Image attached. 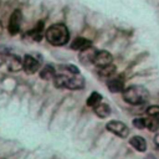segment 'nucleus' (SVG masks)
Listing matches in <instances>:
<instances>
[{
    "mask_svg": "<svg viewBox=\"0 0 159 159\" xmlns=\"http://www.w3.org/2000/svg\"><path fill=\"white\" fill-rule=\"evenodd\" d=\"M116 70H117L116 66L111 63V65H108V66H106V67L98 68V75H99L101 77H103V78H111V77L114 76Z\"/></svg>",
    "mask_w": 159,
    "mask_h": 159,
    "instance_id": "16",
    "label": "nucleus"
},
{
    "mask_svg": "<svg viewBox=\"0 0 159 159\" xmlns=\"http://www.w3.org/2000/svg\"><path fill=\"white\" fill-rule=\"evenodd\" d=\"M84 87V78L78 75H70L66 78L65 88L67 89H82Z\"/></svg>",
    "mask_w": 159,
    "mask_h": 159,
    "instance_id": "6",
    "label": "nucleus"
},
{
    "mask_svg": "<svg viewBox=\"0 0 159 159\" xmlns=\"http://www.w3.org/2000/svg\"><path fill=\"white\" fill-rule=\"evenodd\" d=\"M107 87L112 93H119L124 91V77L123 76H114L108 78Z\"/></svg>",
    "mask_w": 159,
    "mask_h": 159,
    "instance_id": "7",
    "label": "nucleus"
},
{
    "mask_svg": "<svg viewBox=\"0 0 159 159\" xmlns=\"http://www.w3.org/2000/svg\"><path fill=\"white\" fill-rule=\"evenodd\" d=\"M56 76V70L52 65H46L41 71H40V77L45 81H50L53 80Z\"/></svg>",
    "mask_w": 159,
    "mask_h": 159,
    "instance_id": "13",
    "label": "nucleus"
},
{
    "mask_svg": "<svg viewBox=\"0 0 159 159\" xmlns=\"http://www.w3.org/2000/svg\"><path fill=\"white\" fill-rule=\"evenodd\" d=\"M6 65H7L9 71L17 72L20 71V68H22V60L16 55H10L9 58L6 60Z\"/></svg>",
    "mask_w": 159,
    "mask_h": 159,
    "instance_id": "9",
    "label": "nucleus"
},
{
    "mask_svg": "<svg viewBox=\"0 0 159 159\" xmlns=\"http://www.w3.org/2000/svg\"><path fill=\"white\" fill-rule=\"evenodd\" d=\"M92 42L88 40V39H84V37H76L72 42H71V48L72 50H76V51H83L88 47H91Z\"/></svg>",
    "mask_w": 159,
    "mask_h": 159,
    "instance_id": "10",
    "label": "nucleus"
},
{
    "mask_svg": "<svg viewBox=\"0 0 159 159\" xmlns=\"http://www.w3.org/2000/svg\"><path fill=\"white\" fill-rule=\"evenodd\" d=\"M145 128H148L150 132H157L159 130V119L157 118H145Z\"/></svg>",
    "mask_w": 159,
    "mask_h": 159,
    "instance_id": "18",
    "label": "nucleus"
},
{
    "mask_svg": "<svg viewBox=\"0 0 159 159\" xmlns=\"http://www.w3.org/2000/svg\"><path fill=\"white\" fill-rule=\"evenodd\" d=\"M154 140H155L157 145L159 147V130H157V134H155V138H154Z\"/></svg>",
    "mask_w": 159,
    "mask_h": 159,
    "instance_id": "23",
    "label": "nucleus"
},
{
    "mask_svg": "<svg viewBox=\"0 0 159 159\" xmlns=\"http://www.w3.org/2000/svg\"><path fill=\"white\" fill-rule=\"evenodd\" d=\"M39 67H40V62L31 55H25L24 60H22V68L26 73H35L36 71H39Z\"/></svg>",
    "mask_w": 159,
    "mask_h": 159,
    "instance_id": "8",
    "label": "nucleus"
},
{
    "mask_svg": "<svg viewBox=\"0 0 159 159\" xmlns=\"http://www.w3.org/2000/svg\"><path fill=\"white\" fill-rule=\"evenodd\" d=\"M42 32H43V21H39L36 26L29 32V35L35 40V41H41L42 39Z\"/></svg>",
    "mask_w": 159,
    "mask_h": 159,
    "instance_id": "15",
    "label": "nucleus"
},
{
    "mask_svg": "<svg viewBox=\"0 0 159 159\" xmlns=\"http://www.w3.org/2000/svg\"><path fill=\"white\" fill-rule=\"evenodd\" d=\"M21 20H22V14L20 10H15L10 19H9V25H7V31L10 35L15 36L20 32V27H21Z\"/></svg>",
    "mask_w": 159,
    "mask_h": 159,
    "instance_id": "4",
    "label": "nucleus"
},
{
    "mask_svg": "<svg viewBox=\"0 0 159 159\" xmlns=\"http://www.w3.org/2000/svg\"><path fill=\"white\" fill-rule=\"evenodd\" d=\"M106 129L111 133H113L114 135L117 137H120V138H127L128 134H129V128L123 123V122H119V120H111L106 124Z\"/></svg>",
    "mask_w": 159,
    "mask_h": 159,
    "instance_id": "3",
    "label": "nucleus"
},
{
    "mask_svg": "<svg viewBox=\"0 0 159 159\" xmlns=\"http://www.w3.org/2000/svg\"><path fill=\"white\" fill-rule=\"evenodd\" d=\"M2 62H4V57H2L1 55H0V66L2 65Z\"/></svg>",
    "mask_w": 159,
    "mask_h": 159,
    "instance_id": "24",
    "label": "nucleus"
},
{
    "mask_svg": "<svg viewBox=\"0 0 159 159\" xmlns=\"http://www.w3.org/2000/svg\"><path fill=\"white\" fill-rule=\"evenodd\" d=\"M66 78H67V75H56L55 78H53V86L56 88H65V83H66Z\"/></svg>",
    "mask_w": 159,
    "mask_h": 159,
    "instance_id": "19",
    "label": "nucleus"
},
{
    "mask_svg": "<svg viewBox=\"0 0 159 159\" xmlns=\"http://www.w3.org/2000/svg\"><path fill=\"white\" fill-rule=\"evenodd\" d=\"M112 61H113V56L108 51L102 50V51H97L96 57L93 60V63H94V66L101 68V67H106V66L111 65Z\"/></svg>",
    "mask_w": 159,
    "mask_h": 159,
    "instance_id": "5",
    "label": "nucleus"
},
{
    "mask_svg": "<svg viewBox=\"0 0 159 159\" xmlns=\"http://www.w3.org/2000/svg\"><path fill=\"white\" fill-rule=\"evenodd\" d=\"M147 114L152 118L159 119V106H150L147 108Z\"/></svg>",
    "mask_w": 159,
    "mask_h": 159,
    "instance_id": "20",
    "label": "nucleus"
},
{
    "mask_svg": "<svg viewBox=\"0 0 159 159\" xmlns=\"http://www.w3.org/2000/svg\"><path fill=\"white\" fill-rule=\"evenodd\" d=\"M133 125L138 129H143L145 128V118H135L133 119Z\"/></svg>",
    "mask_w": 159,
    "mask_h": 159,
    "instance_id": "22",
    "label": "nucleus"
},
{
    "mask_svg": "<svg viewBox=\"0 0 159 159\" xmlns=\"http://www.w3.org/2000/svg\"><path fill=\"white\" fill-rule=\"evenodd\" d=\"M60 68L68 72L70 75H78L80 73V70L73 65H62V66H60Z\"/></svg>",
    "mask_w": 159,
    "mask_h": 159,
    "instance_id": "21",
    "label": "nucleus"
},
{
    "mask_svg": "<svg viewBox=\"0 0 159 159\" xmlns=\"http://www.w3.org/2000/svg\"><path fill=\"white\" fill-rule=\"evenodd\" d=\"M97 50H94L93 47H88L83 51H80V60L82 63L87 65V63H93V60L96 57Z\"/></svg>",
    "mask_w": 159,
    "mask_h": 159,
    "instance_id": "11",
    "label": "nucleus"
},
{
    "mask_svg": "<svg viewBox=\"0 0 159 159\" xmlns=\"http://www.w3.org/2000/svg\"><path fill=\"white\" fill-rule=\"evenodd\" d=\"M129 144H130L135 150H138V152H140V153H143V152L147 150V142H145V139H144L143 137H140V135H134V137H132V138L129 139Z\"/></svg>",
    "mask_w": 159,
    "mask_h": 159,
    "instance_id": "12",
    "label": "nucleus"
},
{
    "mask_svg": "<svg viewBox=\"0 0 159 159\" xmlns=\"http://www.w3.org/2000/svg\"><path fill=\"white\" fill-rule=\"evenodd\" d=\"M101 101H102V94L101 93H98V92H92L91 94H89V97L87 98V106L88 107H96V106H98L99 103H101Z\"/></svg>",
    "mask_w": 159,
    "mask_h": 159,
    "instance_id": "17",
    "label": "nucleus"
},
{
    "mask_svg": "<svg viewBox=\"0 0 159 159\" xmlns=\"http://www.w3.org/2000/svg\"><path fill=\"white\" fill-rule=\"evenodd\" d=\"M94 113L99 117V118H107L111 114V107L107 103H99L98 106L94 107Z\"/></svg>",
    "mask_w": 159,
    "mask_h": 159,
    "instance_id": "14",
    "label": "nucleus"
},
{
    "mask_svg": "<svg viewBox=\"0 0 159 159\" xmlns=\"http://www.w3.org/2000/svg\"><path fill=\"white\" fill-rule=\"evenodd\" d=\"M123 99L133 106L143 104L149 99V92L143 86H130L123 91Z\"/></svg>",
    "mask_w": 159,
    "mask_h": 159,
    "instance_id": "2",
    "label": "nucleus"
},
{
    "mask_svg": "<svg viewBox=\"0 0 159 159\" xmlns=\"http://www.w3.org/2000/svg\"><path fill=\"white\" fill-rule=\"evenodd\" d=\"M45 37L53 46H63L70 41V31L63 24H53L45 31Z\"/></svg>",
    "mask_w": 159,
    "mask_h": 159,
    "instance_id": "1",
    "label": "nucleus"
}]
</instances>
